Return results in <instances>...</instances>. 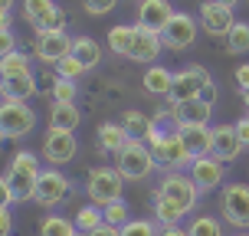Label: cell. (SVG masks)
Wrapping results in <instances>:
<instances>
[{
	"mask_svg": "<svg viewBox=\"0 0 249 236\" xmlns=\"http://www.w3.org/2000/svg\"><path fill=\"white\" fill-rule=\"evenodd\" d=\"M236 86H239V92L249 89V62H243V66L236 69Z\"/></svg>",
	"mask_w": 249,
	"mask_h": 236,
	"instance_id": "obj_42",
	"label": "cell"
},
{
	"mask_svg": "<svg viewBox=\"0 0 249 236\" xmlns=\"http://www.w3.org/2000/svg\"><path fill=\"white\" fill-rule=\"evenodd\" d=\"M200 30L203 33H210V36H223L236 26V17H233V7H223V3H216V0H203L200 3Z\"/></svg>",
	"mask_w": 249,
	"mask_h": 236,
	"instance_id": "obj_13",
	"label": "cell"
},
{
	"mask_svg": "<svg viewBox=\"0 0 249 236\" xmlns=\"http://www.w3.org/2000/svg\"><path fill=\"white\" fill-rule=\"evenodd\" d=\"M154 194L164 197V200H171V203H177L184 213H194V207H197V200H200V190H197V184L190 181L187 171H167Z\"/></svg>",
	"mask_w": 249,
	"mask_h": 236,
	"instance_id": "obj_4",
	"label": "cell"
},
{
	"mask_svg": "<svg viewBox=\"0 0 249 236\" xmlns=\"http://www.w3.org/2000/svg\"><path fill=\"white\" fill-rule=\"evenodd\" d=\"M53 7H56L53 0H23V17L30 20V23H36V20H43Z\"/></svg>",
	"mask_w": 249,
	"mask_h": 236,
	"instance_id": "obj_37",
	"label": "cell"
},
{
	"mask_svg": "<svg viewBox=\"0 0 249 236\" xmlns=\"http://www.w3.org/2000/svg\"><path fill=\"white\" fill-rule=\"evenodd\" d=\"M33 30H36V36H43V33H66V10L56 3V7L43 17V20H36V23H33Z\"/></svg>",
	"mask_w": 249,
	"mask_h": 236,
	"instance_id": "obj_31",
	"label": "cell"
},
{
	"mask_svg": "<svg viewBox=\"0 0 249 236\" xmlns=\"http://www.w3.org/2000/svg\"><path fill=\"white\" fill-rule=\"evenodd\" d=\"M43 174V167H39V158L33 151H17L10 158V167H7V174L0 181V187H7L13 194L17 203H23V200H33V190H36V181Z\"/></svg>",
	"mask_w": 249,
	"mask_h": 236,
	"instance_id": "obj_1",
	"label": "cell"
},
{
	"mask_svg": "<svg viewBox=\"0 0 249 236\" xmlns=\"http://www.w3.org/2000/svg\"><path fill=\"white\" fill-rule=\"evenodd\" d=\"M0 92H3V99H10V102H30L36 95V79H33V75L3 79V82H0Z\"/></svg>",
	"mask_w": 249,
	"mask_h": 236,
	"instance_id": "obj_21",
	"label": "cell"
},
{
	"mask_svg": "<svg viewBox=\"0 0 249 236\" xmlns=\"http://www.w3.org/2000/svg\"><path fill=\"white\" fill-rule=\"evenodd\" d=\"M75 226H79V233L86 236V233H92V230H99L102 223H105V210H102L99 203H86V207H79L75 210Z\"/></svg>",
	"mask_w": 249,
	"mask_h": 236,
	"instance_id": "obj_28",
	"label": "cell"
},
{
	"mask_svg": "<svg viewBox=\"0 0 249 236\" xmlns=\"http://www.w3.org/2000/svg\"><path fill=\"white\" fill-rule=\"evenodd\" d=\"M0 75H3V79L33 75V59H30V53L17 50V53H10V56H0Z\"/></svg>",
	"mask_w": 249,
	"mask_h": 236,
	"instance_id": "obj_25",
	"label": "cell"
},
{
	"mask_svg": "<svg viewBox=\"0 0 249 236\" xmlns=\"http://www.w3.org/2000/svg\"><path fill=\"white\" fill-rule=\"evenodd\" d=\"M86 73H89V69H86L79 59H75V56H66V59L56 66V75H62V79H72V82H75V79H82Z\"/></svg>",
	"mask_w": 249,
	"mask_h": 236,
	"instance_id": "obj_38",
	"label": "cell"
},
{
	"mask_svg": "<svg viewBox=\"0 0 249 236\" xmlns=\"http://www.w3.org/2000/svg\"><path fill=\"white\" fill-rule=\"evenodd\" d=\"M86 197L89 203L108 207L112 200L124 197V177L118 174V167H92L86 181Z\"/></svg>",
	"mask_w": 249,
	"mask_h": 236,
	"instance_id": "obj_3",
	"label": "cell"
},
{
	"mask_svg": "<svg viewBox=\"0 0 249 236\" xmlns=\"http://www.w3.org/2000/svg\"><path fill=\"white\" fill-rule=\"evenodd\" d=\"M10 7H13V0H0V13H10Z\"/></svg>",
	"mask_w": 249,
	"mask_h": 236,
	"instance_id": "obj_47",
	"label": "cell"
},
{
	"mask_svg": "<svg viewBox=\"0 0 249 236\" xmlns=\"http://www.w3.org/2000/svg\"><path fill=\"white\" fill-rule=\"evenodd\" d=\"M115 167H118V174L124 181H148L154 174V151H151L148 141H141V138H131L128 145H124L118 154H115Z\"/></svg>",
	"mask_w": 249,
	"mask_h": 236,
	"instance_id": "obj_2",
	"label": "cell"
},
{
	"mask_svg": "<svg viewBox=\"0 0 249 236\" xmlns=\"http://www.w3.org/2000/svg\"><path fill=\"white\" fill-rule=\"evenodd\" d=\"M213 118V105L203 99L184 102V105H171V122L174 128H184V125H210Z\"/></svg>",
	"mask_w": 249,
	"mask_h": 236,
	"instance_id": "obj_17",
	"label": "cell"
},
{
	"mask_svg": "<svg viewBox=\"0 0 249 236\" xmlns=\"http://www.w3.org/2000/svg\"><path fill=\"white\" fill-rule=\"evenodd\" d=\"M86 236H122V230H118V226H108V223H102L99 230H92V233H86Z\"/></svg>",
	"mask_w": 249,
	"mask_h": 236,
	"instance_id": "obj_44",
	"label": "cell"
},
{
	"mask_svg": "<svg viewBox=\"0 0 249 236\" xmlns=\"http://www.w3.org/2000/svg\"><path fill=\"white\" fill-rule=\"evenodd\" d=\"M102 210H105V223H108V226H118V230L131 220V207L124 203V197L122 200H112V203H108V207H102Z\"/></svg>",
	"mask_w": 249,
	"mask_h": 236,
	"instance_id": "obj_35",
	"label": "cell"
},
{
	"mask_svg": "<svg viewBox=\"0 0 249 236\" xmlns=\"http://www.w3.org/2000/svg\"><path fill=\"white\" fill-rule=\"evenodd\" d=\"M72 56L86 69H95L102 62V46H99V39H92V36H75V43H72Z\"/></svg>",
	"mask_w": 249,
	"mask_h": 236,
	"instance_id": "obj_26",
	"label": "cell"
},
{
	"mask_svg": "<svg viewBox=\"0 0 249 236\" xmlns=\"http://www.w3.org/2000/svg\"><path fill=\"white\" fill-rule=\"evenodd\" d=\"M190 236H223V220H216V217H194L190 220Z\"/></svg>",
	"mask_w": 249,
	"mask_h": 236,
	"instance_id": "obj_33",
	"label": "cell"
},
{
	"mask_svg": "<svg viewBox=\"0 0 249 236\" xmlns=\"http://www.w3.org/2000/svg\"><path fill=\"white\" fill-rule=\"evenodd\" d=\"M122 236H161L158 220H128L122 226Z\"/></svg>",
	"mask_w": 249,
	"mask_h": 236,
	"instance_id": "obj_36",
	"label": "cell"
},
{
	"mask_svg": "<svg viewBox=\"0 0 249 236\" xmlns=\"http://www.w3.org/2000/svg\"><path fill=\"white\" fill-rule=\"evenodd\" d=\"M39 236H79V226L62 213H46L39 220Z\"/></svg>",
	"mask_w": 249,
	"mask_h": 236,
	"instance_id": "obj_24",
	"label": "cell"
},
{
	"mask_svg": "<svg viewBox=\"0 0 249 236\" xmlns=\"http://www.w3.org/2000/svg\"><path fill=\"white\" fill-rule=\"evenodd\" d=\"M72 197V181L62 174L59 167H43V174L36 181V190H33V200L39 207H62L66 200Z\"/></svg>",
	"mask_w": 249,
	"mask_h": 236,
	"instance_id": "obj_6",
	"label": "cell"
},
{
	"mask_svg": "<svg viewBox=\"0 0 249 236\" xmlns=\"http://www.w3.org/2000/svg\"><path fill=\"white\" fill-rule=\"evenodd\" d=\"M220 213L223 223H230L236 233L249 230V184H226L220 190Z\"/></svg>",
	"mask_w": 249,
	"mask_h": 236,
	"instance_id": "obj_5",
	"label": "cell"
},
{
	"mask_svg": "<svg viewBox=\"0 0 249 236\" xmlns=\"http://www.w3.org/2000/svg\"><path fill=\"white\" fill-rule=\"evenodd\" d=\"M151 151H154L158 167H164V174H167V171H187V167L194 164L187 145L180 141V135H177V128H174V131H167V135L161 138V145H154Z\"/></svg>",
	"mask_w": 249,
	"mask_h": 236,
	"instance_id": "obj_9",
	"label": "cell"
},
{
	"mask_svg": "<svg viewBox=\"0 0 249 236\" xmlns=\"http://www.w3.org/2000/svg\"><path fill=\"white\" fill-rule=\"evenodd\" d=\"M131 43H135V26L118 23L108 30V50L115 56H131Z\"/></svg>",
	"mask_w": 249,
	"mask_h": 236,
	"instance_id": "obj_29",
	"label": "cell"
},
{
	"mask_svg": "<svg viewBox=\"0 0 249 236\" xmlns=\"http://www.w3.org/2000/svg\"><path fill=\"white\" fill-rule=\"evenodd\" d=\"M43 161H50V167H62L75 158L79 151V141H75V131H59V128H50L43 135Z\"/></svg>",
	"mask_w": 249,
	"mask_h": 236,
	"instance_id": "obj_10",
	"label": "cell"
},
{
	"mask_svg": "<svg viewBox=\"0 0 249 236\" xmlns=\"http://www.w3.org/2000/svg\"><path fill=\"white\" fill-rule=\"evenodd\" d=\"M128 141H131V135L124 131L122 122H102L99 125V148L105 151V154H118Z\"/></svg>",
	"mask_w": 249,
	"mask_h": 236,
	"instance_id": "obj_20",
	"label": "cell"
},
{
	"mask_svg": "<svg viewBox=\"0 0 249 236\" xmlns=\"http://www.w3.org/2000/svg\"><path fill=\"white\" fill-rule=\"evenodd\" d=\"M207 82H213L210 73L203 69V66H197V62H190V66H184V69H177L174 73V86H171V105H184V102H194L200 99V92H203V86Z\"/></svg>",
	"mask_w": 249,
	"mask_h": 236,
	"instance_id": "obj_7",
	"label": "cell"
},
{
	"mask_svg": "<svg viewBox=\"0 0 249 236\" xmlns=\"http://www.w3.org/2000/svg\"><path fill=\"white\" fill-rule=\"evenodd\" d=\"M236 236H249V230H243V233H236Z\"/></svg>",
	"mask_w": 249,
	"mask_h": 236,
	"instance_id": "obj_50",
	"label": "cell"
},
{
	"mask_svg": "<svg viewBox=\"0 0 249 236\" xmlns=\"http://www.w3.org/2000/svg\"><path fill=\"white\" fill-rule=\"evenodd\" d=\"M200 99L213 105V102H216V82H207V86H203V92H200Z\"/></svg>",
	"mask_w": 249,
	"mask_h": 236,
	"instance_id": "obj_45",
	"label": "cell"
},
{
	"mask_svg": "<svg viewBox=\"0 0 249 236\" xmlns=\"http://www.w3.org/2000/svg\"><path fill=\"white\" fill-rule=\"evenodd\" d=\"M161 236H190V230H184V226H161Z\"/></svg>",
	"mask_w": 249,
	"mask_h": 236,
	"instance_id": "obj_46",
	"label": "cell"
},
{
	"mask_svg": "<svg viewBox=\"0 0 249 236\" xmlns=\"http://www.w3.org/2000/svg\"><path fill=\"white\" fill-rule=\"evenodd\" d=\"M79 122H82V112L75 109V102H72V105H59V102H53V109H50V128L75 131Z\"/></svg>",
	"mask_w": 249,
	"mask_h": 236,
	"instance_id": "obj_23",
	"label": "cell"
},
{
	"mask_svg": "<svg viewBox=\"0 0 249 236\" xmlns=\"http://www.w3.org/2000/svg\"><path fill=\"white\" fill-rule=\"evenodd\" d=\"M177 135H180V141L187 145V151H190L194 161L213 154V128L210 125H184V128H177Z\"/></svg>",
	"mask_w": 249,
	"mask_h": 236,
	"instance_id": "obj_16",
	"label": "cell"
},
{
	"mask_svg": "<svg viewBox=\"0 0 249 236\" xmlns=\"http://www.w3.org/2000/svg\"><path fill=\"white\" fill-rule=\"evenodd\" d=\"M174 13L177 10L171 7V0H141V3H138V26L161 33L164 26L171 23Z\"/></svg>",
	"mask_w": 249,
	"mask_h": 236,
	"instance_id": "obj_15",
	"label": "cell"
},
{
	"mask_svg": "<svg viewBox=\"0 0 249 236\" xmlns=\"http://www.w3.org/2000/svg\"><path fill=\"white\" fill-rule=\"evenodd\" d=\"M10 230H13V213L10 207H0V236H10Z\"/></svg>",
	"mask_w": 249,
	"mask_h": 236,
	"instance_id": "obj_41",
	"label": "cell"
},
{
	"mask_svg": "<svg viewBox=\"0 0 249 236\" xmlns=\"http://www.w3.org/2000/svg\"><path fill=\"white\" fill-rule=\"evenodd\" d=\"M161 46H164L161 33H154V30H144V26H135V43H131V56H128V59L154 66V59L161 56Z\"/></svg>",
	"mask_w": 249,
	"mask_h": 236,
	"instance_id": "obj_18",
	"label": "cell"
},
{
	"mask_svg": "<svg viewBox=\"0 0 249 236\" xmlns=\"http://www.w3.org/2000/svg\"><path fill=\"white\" fill-rule=\"evenodd\" d=\"M82 7H86L92 17H102V13H108L118 7V0H82Z\"/></svg>",
	"mask_w": 249,
	"mask_h": 236,
	"instance_id": "obj_39",
	"label": "cell"
},
{
	"mask_svg": "<svg viewBox=\"0 0 249 236\" xmlns=\"http://www.w3.org/2000/svg\"><path fill=\"white\" fill-rule=\"evenodd\" d=\"M17 53V36H13V30H0V56H10Z\"/></svg>",
	"mask_w": 249,
	"mask_h": 236,
	"instance_id": "obj_40",
	"label": "cell"
},
{
	"mask_svg": "<svg viewBox=\"0 0 249 236\" xmlns=\"http://www.w3.org/2000/svg\"><path fill=\"white\" fill-rule=\"evenodd\" d=\"M50 95H53V102H59V105H72L75 95H79V86H75L72 79H62V75H56V82H53Z\"/></svg>",
	"mask_w": 249,
	"mask_h": 236,
	"instance_id": "obj_34",
	"label": "cell"
},
{
	"mask_svg": "<svg viewBox=\"0 0 249 236\" xmlns=\"http://www.w3.org/2000/svg\"><path fill=\"white\" fill-rule=\"evenodd\" d=\"M216 3H223V7H233V3H239V0H216Z\"/></svg>",
	"mask_w": 249,
	"mask_h": 236,
	"instance_id": "obj_49",
	"label": "cell"
},
{
	"mask_svg": "<svg viewBox=\"0 0 249 236\" xmlns=\"http://www.w3.org/2000/svg\"><path fill=\"white\" fill-rule=\"evenodd\" d=\"M144 92L151 95H171V86H174V73L167 69V66H148V73H144Z\"/></svg>",
	"mask_w": 249,
	"mask_h": 236,
	"instance_id": "obj_22",
	"label": "cell"
},
{
	"mask_svg": "<svg viewBox=\"0 0 249 236\" xmlns=\"http://www.w3.org/2000/svg\"><path fill=\"white\" fill-rule=\"evenodd\" d=\"M187 174H190V181L197 184L200 194H210V190H216V187H223L226 181V161H220L216 154H207V158H197V161L187 167Z\"/></svg>",
	"mask_w": 249,
	"mask_h": 236,
	"instance_id": "obj_11",
	"label": "cell"
},
{
	"mask_svg": "<svg viewBox=\"0 0 249 236\" xmlns=\"http://www.w3.org/2000/svg\"><path fill=\"white\" fill-rule=\"evenodd\" d=\"M239 95H243V102H246V109H249V89H243Z\"/></svg>",
	"mask_w": 249,
	"mask_h": 236,
	"instance_id": "obj_48",
	"label": "cell"
},
{
	"mask_svg": "<svg viewBox=\"0 0 249 236\" xmlns=\"http://www.w3.org/2000/svg\"><path fill=\"white\" fill-rule=\"evenodd\" d=\"M233 125H236V131H239V138H243V145L249 148V115H243V118H239V122H233Z\"/></svg>",
	"mask_w": 249,
	"mask_h": 236,
	"instance_id": "obj_43",
	"label": "cell"
},
{
	"mask_svg": "<svg viewBox=\"0 0 249 236\" xmlns=\"http://www.w3.org/2000/svg\"><path fill=\"white\" fill-rule=\"evenodd\" d=\"M197 33H200V20H194L190 13H174L171 23L161 30V39L167 50H187V46H194Z\"/></svg>",
	"mask_w": 249,
	"mask_h": 236,
	"instance_id": "obj_12",
	"label": "cell"
},
{
	"mask_svg": "<svg viewBox=\"0 0 249 236\" xmlns=\"http://www.w3.org/2000/svg\"><path fill=\"white\" fill-rule=\"evenodd\" d=\"M72 43H75V36H69V33H43V36H36L33 53H36L39 62L59 66L66 56H72Z\"/></svg>",
	"mask_w": 249,
	"mask_h": 236,
	"instance_id": "obj_14",
	"label": "cell"
},
{
	"mask_svg": "<svg viewBox=\"0 0 249 236\" xmlns=\"http://www.w3.org/2000/svg\"><path fill=\"white\" fill-rule=\"evenodd\" d=\"M122 125L131 138H141V141H148V135L154 131V118H148V115L138 112V109H128V112L122 115Z\"/></svg>",
	"mask_w": 249,
	"mask_h": 236,
	"instance_id": "obj_27",
	"label": "cell"
},
{
	"mask_svg": "<svg viewBox=\"0 0 249 236\" xmlns=\"http://www.w3.org/2000/svg\"><path fill=\"white\" fill-rule=\"evenodd\" d=\"M151 207H154V220L161 226H180V220H184L187 213L177 207V203H171V200H164L154 194V200H151Z\"/></svg>",
	"mask_w": 249,
	"mask_h": 236,
	"instance_id": "obj_30",
	"label": "cell"
},
{
	"mask_svg": "<svg viewBox=\"0 0 249 236\" xmlns=\"http://www.w3.org/2000/svg\"><path fill=\"white\" fill-rule=\"evenodd\" d=\"M33 128H36V115H33V109H30L26 102L3 99V109H0V131H3V138L20 141V138H26Z\"/></svg>",
	"mask_w": 249,
	"mask_h": 236,
	"instance_id": "obj_8",
	"label": "cell"
},
{
	"mask_svg": "<svg viewBox=\"0 0 249 236\" xmlns=\"http://www.w3.org/2000/svg\"><path fill=\"white\" fill-rule=\"evenodd\" d=\"M226 50L233 56H246L249 53V23H236L226 33Z\"/></svg>",
	"mask_w": 249,
	"mask_h": 236,
	"instance_id": "obj_32",
	"label": "cell"
},
{
	"mask_svg": "<svg viewBox=\"0 0 249 236\" xmlns=\"http://www.w3.org/2000/svg\"><path fill=\"white\" fill-rule=\"evenodd\" d=\"M243 138H239L236 125H216L213 128V154L220 158V161H233L243 154Z\"/></svg>",
	"mask_w": 249,
	"mask_h": 236,
	"instance_id": "obj_19",
	"label": "cell"
}]
</instances>
